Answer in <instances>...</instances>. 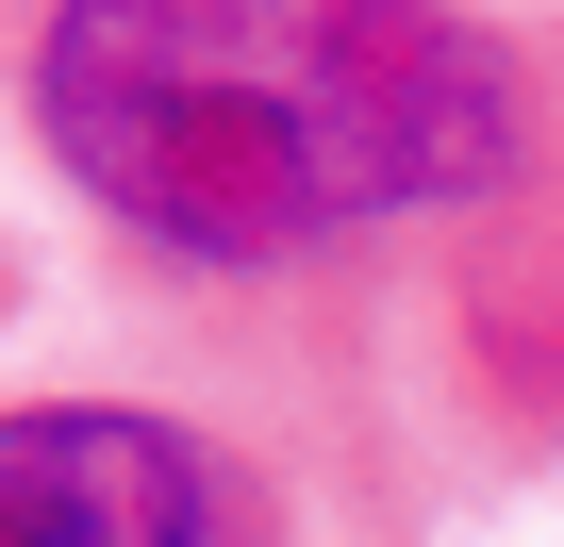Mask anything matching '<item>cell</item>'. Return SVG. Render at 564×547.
Returning <instances> with one entry per match:
<instances>
[{
	"label": "cell",
	"mask_w": 564,
	"mask_h": 547,
	"mask_svg": "<svg viewBox=\"0 0 564 547\" xmlns=\"http://www.w3.org/2000/svg\"><path fill=\"white\" fill-rule=\"evenodd\" d=\"M0 100L117 265L366 365V283L564 133V51L498 0H18Z\"/></svg>",
	"instance_id": "cell-1"
},
{
	"label": "cell",
	"mask_w": 564,
	"mask_h": 547,
	"mask_svg": "<svg viewBox=\"0 0 564 547\" xmlns=\"http://www.w3.org/2000/svg\"><path fill=\"white\" fill-rule=\"evenodd\" d=\"M0 547H333L282 431L166 382L0 398Z\"/></svg>",
	"instance_id": "cell-2"
},
{
	"label": "cell",
	"mask_w": 564,
	"mask_h": 547,
	"mask_svg": "<svg viewBox=\"0 0 564 547\" xmlns=\"http://www.w3.org/2000/svg\"><path fill=\"white\" fill-rule=\"evenodd\" d=\"M399 349H415V415L481 481H564V133L399 265Z\"/></svg>",
	"instance_id": "cell-3"
},
{
	"label": "cell",
	"mask_w": 564,
	"mask_h": 547,
	"mask_svg": "<svg viewBox=\"0 0 564 547\" xmlns=\"http://www.w3.org/2000/svg\"><path fill=\"white\" fill-rule=\"evenodd\" d=\"M18 299H34V265H18V232H0V332H18Z\"/></svg>",
	"instance_id": "cell-4"
}]
</instances>
